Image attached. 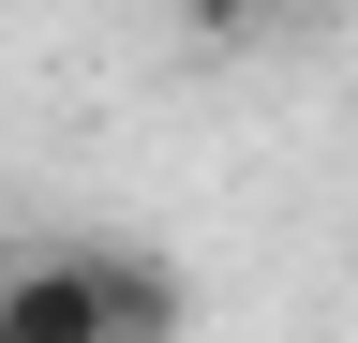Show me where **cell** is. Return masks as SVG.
Here are the masks:
<instances>
[{
	"label": "cell",
	"mask_w": 358,
	"mask_h": 343,
	"mask_svg": "<svg viewBox=\"0 0 358 343\" xmlns=\"http://www.w3.org/2000/svg\"><path fill=\"white\" fill-rule=\"evenodd\" d=\"M0 343H120V254H15Z\"/></svg>",
	"instance_id": "cell-1"
},
{
	"label": "cell",
	"mask_w": 358,
	"mask_h": 343,
	"mask_svg": "<svg viewBox=\"0 0 358 343\" xmlns=\"http://www.w3.org/2000/svg\"><path fill=\"white\" fill-rule=\"evenodd\" d=\"M179 30H194V45H268V30L299 15V0H164Z\"/></svg>",
	"instance_id": "cell-2"
}]
</instances>
